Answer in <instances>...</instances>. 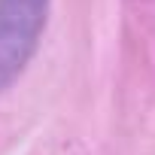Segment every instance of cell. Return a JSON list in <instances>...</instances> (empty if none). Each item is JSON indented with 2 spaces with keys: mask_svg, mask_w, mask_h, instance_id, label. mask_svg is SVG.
<instances>
[{
  "mask_svg": "<svg viewBox=\"0 0 155 155\" xmlns=\"http://www.w3.org/2000/svg\"><path fill=\"white\" fill-rule=\"evenodd\" d=\"M49 0H0V91L18 79L37 52Z\"/></svg>",
  "mask_w": 155,
  "mask_h": 155,
  "instance_id": "6da1fadb",
  "label": "cell"
}]
</instances>
